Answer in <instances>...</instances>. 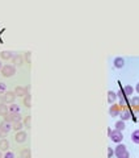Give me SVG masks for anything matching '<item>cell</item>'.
Masks as SVG:
<instances>
[{
  "mask_svg": "<svg viewBox=\"0 0 139 158\" xmlns=\"http://www.w3.org/2000/svg\"><path fill=\"white\" fill-rule=\"evenodd\" d=\"M114 156L117 158H130V153L126 148V145L123 144H118L114 149Z\"/></svg>",
  "mask_w": 139,
  "mask_h": 158,
  "instance_id": "obj_1",
  "label": "cell"
},
{
  "mask_svg": "<svg viewBox=\"0 0 139 158\" xmlns=\"http://www.w3.org/2000/svg\"><path fill=\"white\" fill-rule=\"evenodd\" d=\"M3 74V77L5 78H9L12 75L16 74V67H14L13 65H3V69L0 70Z\"/></svg>",
  "mask_w": 139,
  "mask_h": 158,
  "instance_id": "obj_2",
  "label": "cell"
},
{
  "mask_svg": "<svg viewBox=\"0 0 139 158\" xmlns=\"http://www.w3.org/2000/svg\"><path fill=\"white\" fill-rule=\"evenodd\" d=\"M110 138H111V141L117 142V144H121V142H122V140H123V135H122V132H119V130L113 129V130H111Z\"/></svg>",
  "mask_w": 139,
  "mask_h": 158,
  "instance_id": "obj_3",
  "label": "cell"
},
{
  "mask_svg": "<svg viewBox=\"0 0 139 158\" xmlns=\"http://www.w3.org/2000/svg\"><path fill=\"white\" fill-rule=\"evenodd\" d=\"M3 99H4V103L5 104H12L13 100L16 99V94L13 91H7V92L3 95Z\"/></svg>",
  "mask_w": 139,
  "mask_h": 158,
  "instance_id": "obj_4",
  "label": "cell"
},
{
  "mask_svg": "<svg viewBox=\"0 0 139 158\" xmlns=\"http://www.w3.org/2000/svg\"><path fill=\"white\" fill-rule=\"evenodd\" d=\"M119 113H121V108H119V105L118 104H111L110 105V108H109V115L111 117H117V116H119Z\"/></svg>",
  "mask_w": 139,
  "mask_h": 158,
  "instance_id": "obj_5",
  "label": "cell"
},
{
  "mask_svg": "<svg viewBox=\"0 0 139 158\" xmlns=\"http://www.w3.org/2000/svg\"><path fill=\"white\" fill-rule=\"evenodd\" d=\"M131 116H132V113H131V111H130V108L122 109V111H121V113H119V117H121V120H122V121L130 120Z\"/></svg>",
  "mask_w": 139,
  "mask_h": 158,
  "instance_id": "obj_6",
  "label": "cell"
},
{
  "mask_svg": "<svg viewBox=\"0 0 139 158\" xmlns=\"http://www.w3.org/2000/svg\"><path fill=\"white\" fill-rule=\"evenodd\" d=\"M28 137V135H26V132H24V130H20V132H16V135H14V140H16V142H24Z\"/></svg>",
  "mask_w": 139,
  "mask_h": 158,
  "instance_id": "obj_7",
  "label": "cell"
},
{
  "mask_svg": "<svg viewBox=\"0 0 139 158\" xmlns=\"http://www.w3.org/2000/svg\"><path fill=\"white\" fill-rule=\"evenodd\" d=\"M12 61H13V66H17V67H20V66L24 65V57L20 56V54H17V56H13Z\"/></svg>",
  "mask_w": 139,
  "mask_h": 158,
  "instance_id": "obj_8",
  "label": "cell"
},
{
  "mask_svg": "<svg viewBox=\"0 0 139 158\" xmlns=\"http://www.w3.org/2000/svg\"><path fill=\"white\" fill-rule=\"evenodd\" d=\"M9 150V141L7 138L0 140V151H8Z\"/></svg>",
  "mask_w": 139,
  "mask_h": 158,
  "instance_id": "obj_9",
  "label": "cell"
},
{
  "mask_svg": "<svg viewBox=\"0 0 139 158\" xmlns=\"http://www.w3.org/2000/svg\"><path fill=\"white\" fill-rule=\"evenodd\" d=\"M117 98H118V96H117V92H114V91H111V90L108 91V103H109V104H114Z\"/></svg>",
  "mask_w": 139,
  "mask_h": 158,
  "instance_id": "obj_10",
  "label": "cell"
},
{
  "mask_svg": "<svg viewBox=\"0 0 139 158\" xmlns=\"http://www.w3.org/2000/svg\"><path fill=\"white\" fill-rule=\"evenodd\" d=\"M113 63H114V67H117V69H122L123 66H125V59L122 58V57H116L113 61Z\"/></svg>",
  "mask_w": 139,
  "mask_h": 158,
  "instance_id": "obj_11",
  "label": "cell"
},
{
  "mask_svg": "<svg viewBox=\"0 0 139 158\" xmlns=\"http://www.w3.org/2000/svg\"><path fill=\"white\" fill-rule=\"evenodd\" d=\"M13 56H14V54L12 53V51H8V50H4V51H1V53H0V58L4 59V61L12 59V58H13Z\"/></svg>",
  "mask_w": 139,
  "mask_h": 158,
  "instance_id": "obj_12",
  "label": "cell"
},
{
  "mask_svg": "<svg viewBox=\"0 0 139 158\" xmlns=\"http://www.w3.org/2000/svg\"><path fill=\"white\" fill-rule=\"evenodd\" d=\"M122 91H123L126 98H130V96L132 95V92H134V89H132V86H130V84H126V86L122 89Z\"/></svg>",
  "mask_w": 139,
  "mask_h": 158,
  "instance_id": "obj_13",
  "label": "cell"
},
{
  "mask_svg": "<svg viewBox=\"0 0 139 158\" xmlns=\"http://www.w3.org/2000/svg\"><path fill=\"white\" fill-rule=\"evenodd\" d=\"M0 128H1L4 132H7V133H9L11 130H12V124L11 123H7V121H4L3 120L1 123H0Z\"/></svg>",
  "mask_w": 139,
  "mask_h": 158,
  "instance_id": "obj_14",
  "label": "cell"
},
{
  "mask_svg": "<svg viewBox=\"0 0 139 158\" xmlns=\"http://www.w3.org/2000/svg\"><path fill=\"white\" fill-rule=\"evenodd\" d=\"M13 92L16 94V96H20V98H24V96L26 95V94H25V89H24V87H21V86H17L16 89H14Z\"/></svg>",
  "mask_w": 139,
  "mask_h": 158,
  "instance_id": "obj_15",
  "label": "cell"
},
{
  "mask_svg": "<svg viewBox=\"0 0 139 158\" xmlns=\"http://www.w3.org/2000/svg\"><path fill=\"white\" fill-rule=\"evenodd\" d=\"M139 105V96H134V98L129 99V107H138Z\"/></svg>",
  "mask_w": 139,
  "mask_h": 158,
  "instance_id": "obj_16",
  "label": "cell"
},
{
  "mask_svg": "<svg viewBox=\"0 0 139 158\" xmlns=\"http://www.w3.org/2000/svg\"><path fill=\"white\" fill-rule=\"evenodd\" d=\"M24 105H25L26 108L32 107V95H30V94H28V95L24 96Z\"/></svg>",
  "mask_w": 139,
  "mask_h": 158,
  "instance_id": "obj_17",
  "label": "cell"
},
{
  "mask_svg": "<svg viewBox=\"0 0 139 158\" xmlns=\"http://www.w3.org/2000/svg\"><path fill=\"white\" fill-rule=\"evenodd\" d=\"M114 127H116V130H119V132H123V129L126 128V125H125V121H122V120H118L116 124H114Z\"/></svg>",
  "mask_w": 139,
  "mask_h": 158,
  "instance_id": "obj_18",
  "label": "cell"
},
{
  "mask_svg": "<svg viewBox=\"0 0 139 158\" xmlns=\"http://www.w3.org/2000/svg\"><path fill=\"white\" fill-rule=\"evenodd\" d=\"M118 105H119L121 111H122V109H125V108H129V98H123V99H121Z\"/></svg>",
  "mask_w": 139,
  "mask_h": 158,
  "instance_id": "obj_19",
  "label": "cell"
},
{
  "mask_svg": "<svg viewBox=\"0 0 139 158\" xmlns=\"http://www.w3.org/2000/svg\"><path fill=\"white\" fill-rule=\"evenodd\" d=\"M8 112L9 113H20V108L17 104H11L8 105Z\"/></svg>",
  "mask_w": 139,
  "mask_h": 158,
  "instance_id": "obj_20",
  "label": "cell"
},
{
  "mask_svg": "<svg viewBox=\"0 0 139 158\" xmlns=\"http://www.w3.org/2000/svg\"><path fill=\"white\" fill-rule=\"evenodd\" d=\"M131 141L134 142V144H138L139 145V129L134 130V132L131 133Z\"/></svg>",
  "mask_w": 139,
  "mask_h": 158,
  "instance_id": "obj_21",
  "label": "cell"
},
{
  "mask_svg": "<svg viewBox=\"0 0 139 158\" xmlns=\"http://www.w3.org/2000/svg\"><path fill=\"white\" fill-rule=\"evenodd\" d=\"M22 128H24V123H22V121H19V123L12 124V129L16 130V132H20Z\"/></svg>",
  "mask_w": 139,
  "mask_h": 158,
  "instance_id": "obj_22",
  "label": "cell"
},
{
  "mask_svg": "<svg viewBox=\"0 0 139 158\" xmlns=\"http://www.w3.org/2000/svg\"><path fill=\"white\" fill-rule=\"evenodd\" d=\"M20 157L21 158H30L32 157V153H30L29 149H22V150L20 151Z\"/></svg>",
  "mask_w": 139,
  "mask_h": 158,
  "instance_id": "obj_23",
  "label": "cell"
},
{
  "mask_svg": "<svg viewBox=\"0 0 139 158\" xmlns=\"http://www.w3.org/2000/svg\"><path fill=\"white\" fill-rule=\"evenodd\" d=\"M3 120L12 124V120H13V113H9V112H8L7 115H4V116H3Z\"/></svg>",
  "mask_w": 139,
  "mask_h": 158,
  "instance_id": "obj_24",
  "label": "cell"
},
{
  "mask_svg": "<svg viewBox=\"0 0 139 158\" xmlns=\"http://www.w3.org/2000/svg\"><path fill=\"white\" fill-rule=\"evenodd\" d=\"M7 113H8V105H5V104L0 105V116H4Z\"/></svg>",
  "mask_w": 139,
  "mask_h": 158,
  "instance_id": "obj_25",
  "label": "cell"
},
{
  "mask_svg": "<svg viewBox=\"0 0 139 158\" xmlns=\"http://www.w3.org/2000/svg\"><path fill=\"white\" fill-rule=\"evenodd\" d=\"M19 121H22V116L20 113H13V120H12V124L19 123Z\"/></svg>",
  "mask_w": 139,
  "mask_h": 158,
  "instance_id": "obj_26",
  "label": "cell"
},
{
  "mask_svg": "<svg viewBox=\"0 0 139 158\" xmlns=\"http://www.w3.org/2000/svg\"><path fill=\"white\" fill-rule=\"evenodd\" d=\"M30 120H32V116H29V115H28V116H25V118H24V121H22V123H24V127H26V128H30Z\"/></svg>",
  "mask_w": 139,
  "mask_h": 158,
  "instance_id": "obj_27",
  "label": "cell"
},
{
  "mask_svg": "<svg viewBox=\"0 0 139 158\" xmlns=\"http://www.w3.org/2000/svg\"><path fill=\"white\" fill-rule=\"evenodd\" d=\"M24 59H25L28 63H30V59H32V53H30V51H26V53L24 54Z\"/></svg>",
  "mask_w": 139,
  "mask_h": 158,
  "instance_id": "obj_28",
  "label": "cell"
},
{
  "mask_svg": "<svg viewBox=\"0 0 139 158\" xmlns=\"http://www.w3.org/2000/svg\"><path fill=\"white\" fill-rule=\"evenodd\" d=\"M3 158H16V157H14V154L12 153V151L8 150V151H5V154L3 156Z\"/></svg>",
  "mask_w": 139,
  "mask_h": 158,
  "instance_id": "obj_29",
  "label": "cell"
},
{
  "mask_svg": "<svg viewBox=\"0 0 139 158\" xmlns=\"http://www.w3.org/2000/svg\"><path fill=\"white\" fill-rule=\"evenodd\" d=\"M5 92H7V90H5V84L0 83V95H4Z\"/></svg>",
  "mask_w": 139,
  "mask_h": 158,
  "instance_id": "obj_30",
  "label": "cell"
},
{
  "mask_svg": "<svg viewBox=\"0 0 139 158\" xmlns=\"http://www.w3.org/2000/svg\"><path fill=\"white\" fill-rule=\"evenodd\" d=\"M117 96H118L119 99H123V98H126V96H125V94H123V91H122V89H121V90L118 91V92H117Z\"/></svg>",
  "mask_w": 139,
  "mask_h": 158,
  "instance_id": "obj_31",
  "label": "cell"
},
{
  "mask_svg": "<svg viewBox=\"0 0 139 158\" xmlns=\"http://www.w3.org/2000/svg\"><path fill=\"white\" fill-rule=\"evenodd\" d=\"M7 135H8L7 132H4V130L0 128V140H1V138H5V137H7Z\"/></svg>",
  "mask_w": 139,
  "mask_h": 158,
  "instance_id": "obj_32",
  "label": "cell"
},
{
  "mask_svg": "<svg viewBox=\"0 0 139 158\" xmlns=\"http://www.w3.org/2000/svg\"><path fill=\"white\" fill-rule=\"evenodd\" d=\"M113 156H114V150H113V149H111V148H108V157H109V158H111Z\"/></svg>",
  "mask_w": 139,
  "mask_h": 158,
  "instance_id": "obj_33",
  "label": "cell"
},
{
  "mask_svg": "<svg viewBox=\"0 0 139 158\" xmlns=\"http://www.w3.org/2000/svg\"><path fill=\"white\" fill-rule=\"evenodd\" d=\"M132 117H134L135 121H138V123H139V112H137V113H132Z\"/></svg>",
  "mask_w": 139,
  "mask_h": 158,
  "instance_id": "obj_34",
  "label": "cell"
},
{
  "mask_svg": "<svg viewBox=\"0 0 139 158\" xmlns=\"http://www.w3.org/2000/svg\"><path fill=\"white\" fill-rule=\"evenodd\" d=\"M24 89H25V94H26V95H28V94H30V86H29V84H28V86H25Z\"/></svg>",
  "mask_w": 139,
  "mask_h": 158,
  "instance_id": "obj_35",
  "label": "cell"
},
{
  "mask_svg": "<svg viewBox=\"0 0 139 158\" xmlns=\"http://www.w3.org/2000/svg\"><path fill=\"white\" fill-rule=\"evenodd\" d=\"M3 104H5V103H4V99H3V95H0V105Z\"/></svg>",
  "mask_w": 139,
  "mask_h": 158,
  "instance_id": "obj_36",
  "label": "cell"
},
{
  "mask_svg": "<svg viewBox=\"0 0 139 158\" xmlns=\"http://www.w3.org/2000/svg\"><path fill=\"white\" fill-rule=\"evenodd\" d=\"M111 130H113L111 128H108V136H109V137H110V135H111Z\"/></svg>",
  "mask_w": 139,
  "mask_h": 158,
  "instance_id": "obj_37",
  "label": "cell"
},
{
  "mask_svg": "<svg viewBox=\"0 0 139 158\" xmlns=\"http://www.w3.org/2000/svg\"><path fill=\"white\" fill-rule=\"evenodd\" d=\"M135 91L139 94V83H137V87H135Z\"/></svg>",
  "mask_w": 139,
  "mask_h": 158,
  "instance_id": "obj_38",
  "label": "cell"
},
{
  "mask_svg": "<svg viewBox=\"0 0 139 158\" xmlns=\"http://www.w3.org/2000/svg\"><path fill=\"white\" fill-rule=\"evenodd\" d=\"M3 69V65H1V61H0V70Z\"/></svg>",
  "mask_w": 139,
  "mask_h": 158,
  "instance_id": "obj_39",
  "label": "cell"
},
{
  "mask_svg": "<svg viewBox=\"0 0 139 158\" xmlns=\"http://www.w3.org/2000/svg\"><path fill=\"white\" fill-rule=\"evenodd\" d=\"M0 158H3V153H1V151H0Z\"/></svg>",
  "mask_w": 139,
  "mask_h": 158,
  "instance_id": "obj_40",
  "label": "cell"
},
{
  "mask_svg": "<svg viewBox=\"0 0 139 158\" xmlns=\"http://www.w3.org/2000/svg\"><path fill=\"white\" fill-rule=\"evenodd\" d=\"M16 158H21V157H16Z\"/></svg>",
  "mask_w": 139,
  "mask_h": 158,
  "instance_id": "obj_41",
  "label": "cell"
}]
</instances>
